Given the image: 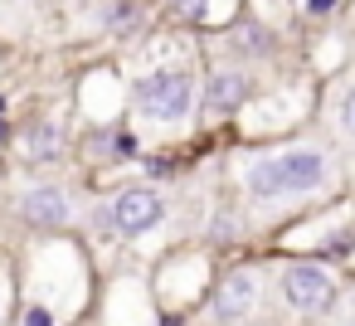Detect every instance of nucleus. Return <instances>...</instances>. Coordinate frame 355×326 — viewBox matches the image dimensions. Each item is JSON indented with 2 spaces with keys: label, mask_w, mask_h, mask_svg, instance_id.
Listing matches in <instances>:
<instances>
[{
  "label": "nucleus",
  "mask_w": 355,
  "mask_h": 326,
  "mask_svg": "<svg viewBox=\"0 0 355 326\" xmlns=\"http://www.w3.org/2000/svg\"><path fill=\"white\" fill-rule=\"evenodd\" d=\"M137 103L151 122H180L185 108H190V78L185 74H156V78L141 83Z\"/></svg>",
  "instance_id": "f03ea898"
},
{
  "label": "nucleus",
  "mask_w": 355,
  "mask_h": 326,
  "mask_svg": "<svg viewBox=\"0 0 355 326\" xmlns=\"http://www.w3.org/2000/svg\"><path fill=\"white\" fill-rule=\"evenodd\" d=\"M331 175V161L316 156V151H287V156H268L248 171V190L258 200H272V195H306V190H321Z\"/></svg>",
  "instance_id": "f257e3e1"
},
{
  "label": "nucleus",
  "mask_w": 355,
  "mask_h": 326,
  "mask_svg": "<svg viewBox=\"0 0 355 326\" xmlns=\"http://www.w3.org/2000/svg\"><path fill=\"white\" fill-rule=\"evenodd\" d=\"M282 292H287V302H292L297 311H326V307L336 302V282H331V273H321L316 263H292V268L282 273Z\"/></svg>",
  "instance_id": "7ed1b4c3"
},
{
  "label": "nucleus",
  "mask_w": 355,
  "mask_h": 326,
  "mask_svg": "<svg viewBox=\"0 0 355 326\" xmlns=\"http://www.w3.org/2000/svg\"><path fill=\"white\" fill-rule=\"evenodd\" d=\"M161 214H166V205H161L156 190H127V195H117V205H112V224H117L122 234H146V229L161 224Z\"/></svg>",
  "instance_id": "20e7f679"
},
{
  "label": "nucleus",
  "mask_w": 355,
  "mask_h": 326,
  "mask_svg": "<svg viewBox=\"0 0 355 326\" xmlns=\"http://www.w3.org/2000/svg\"><path fill=\"white\" fill-rule=\"evenodd\" d=\"M25 219H30V224H64V219H69V200H64L59 190L40 185V190H30V200H25Z\"/></svg>",
  "instance_id": "39448f33"
},
{
  "label": "nucleus",
  "mask_w": 355,
  "mask_h": 326,
  "mask_svg": "<svg viewBox=\"0 0 355 326\" xmlns=\"http://www.w3.org/2000/svg\"><path fill=\"white\" fill-rule=\"evenodd\" d=\"M248 307H253V277H248V273H234V277L224 282L219 302H214V316L234 321V316H248Z\"/></svg>",
  "instance_id": "423d86ee"
},
{
  "label": "nucleus",
  "mask_w": 355,
  "mask_h": 326,
  "mask_svg": "<svg viewBox=\"0 0 355 326\" xmlns=\"http://www.w3.org/2000/svg\"><path fill=\"white\" fill-rule=\"evenodd\" d=\"M30 156H54V132L44 137V132H35V146H30Z\"/></svg>",
  "instance_id": "6e6552de"
},
{
  "label": "nucleus",
  "mask_w": 355,
  "mask_h": 326,
  "mask_svg": "<svg viewBox=\"0 0 355 326\" xmlns=\"http://www.w3.org/2000/svg\"><path fill=\"white\" fill-rule=\"evenodd\" d=\"M340 122H345V132H350V137H355V93H350V98H345V108H340Z\"/></svg>",
  "instance_id": "1a4fd4ad"
},
{
  "label": "nucleus",
  "mask_w": 355,
  "mask_h": 326,
  "mask_svg": "<svg viewBox=\"0 0 355 326\" xmlns=\"http://www.w3.org/2000/svg\"><path fill=\"white\" fill-rule=\"evenodd\" d=\"M248 98V78L243 74H219V78H209V88H205V108H214V112H229V108H239Z\"/></svg>",
  "instance_id": "0eeeda50"
}]
</instances>
